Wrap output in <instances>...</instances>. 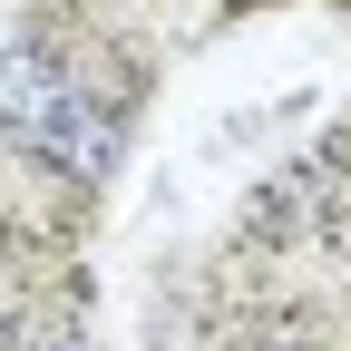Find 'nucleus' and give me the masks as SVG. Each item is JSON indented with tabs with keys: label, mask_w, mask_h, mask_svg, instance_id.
Returning a JSON list of instances; mask_svg holds the SVG:
<instances>
[{
	"label": "nucleus",
	"mask_w": 351,
	"mask_h": 351,
	"mask_svg": "<svg viewBox=\"0 0 351 351\" xmlns=\"http://www.w3.org/2000/svg\"><path fill=\"white\" fill-rule=\"evenodd\" d=\"M244 351H302V332H254Z\"/></svg>",
	"instance_id": "7ed1b4c3"
},
{
	"label": "nucleus",
	"mask_w": 351,
	"mask_h": 351,
	"mask_svg": "<svg viewBox=\"0 0 351 351\" xmlns=\"http://www.w3.org/2000/svg\"><path fill=\"white\" fill-rule=\"evenodd\" d=\"M117 147H127V108H108V98H69L49 108V127L29 137V156H49L59 176H78V186H98V176L117 166Z\"/></svg>",
	"instance_id": "f257e3e1"
},
{
	"label": "nucleus",
	"mask_w": 351,
	"mask_h": 351,
	"mask_svg": "<svg viewBox=\"0 0 351 351\" xmlns=\"http://www.w3.org/2000/svg\"><path fill=\"white\" fill-rule=\"evenodd\" d=\"M29 351H88V341H78V332H39Z\"/></svg>",
	"instance_id": "20e7f679"
},
{
	"label": "nucleus",
	"mask_w": 351,
	"mask_h": 351,
	"mask_svg": "<svg viewBox=\"0 0 351 351\" xmlns=\"http://www.w3.org/2000/svg\"><path fill=\"white\" fill-rule=\"evenodd\" d=\"M59 98H69V69H59L49 49H0V127H10L20 147L49 127Z\"/></svg>",
	"instance_id": "f03ea898"
}]
</instances>
